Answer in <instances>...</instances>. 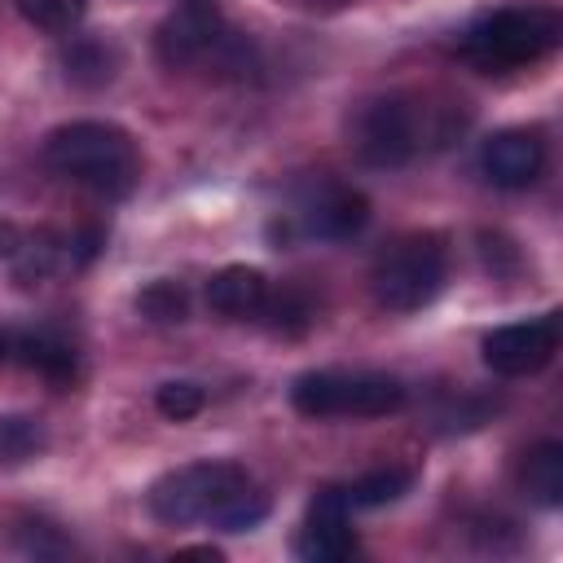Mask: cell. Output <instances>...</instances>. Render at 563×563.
<instances>
[{
    "label": "cell",
    "mask_w": 563,
    "mask_h": 563,
    "mask_svg": "<svg viewBox=\"0 0 563 563\" xmlns=\"http://www.w3.org/2000/svg\"><path fill=\"white\" fill-rule=\"evenodd\" d=\"M427 110L413 97H374L352 119V145L369 167H400L427 141Z\"/></svg>",
    "instance_id": "6"
},
{
    "label": "cell",
    "mask_w": 563,
    "mask_h": 563,
    "mask_svg": "<svg viewBox=\"0 0 563 563\" xmlns=\"http://www.w3.org/2000/svg\"><path fill=\"white\" fill-rule=\"evenodd\" d=\"M290 405L303 418H387L405 405V387L391 374L369 369H312L295 378Z\"/></svg>",
    "instance_id": "4"
},
{
    "label": "cell",
    "mask_w": 563,
    "mask_h": 563,
    "mask_svg": "<svg viewBox=\"0 0 563 563\" xmlns=\"http://www.w3.org/2000/svg\"><path fill=\"white\" fill-rule=\"evenodd\" d=\"M13 4L40 31H70L84 18V9H88V0H13Z\"/></svg>",
    "instance_id": "21"
},
{
    "label": "cell",
    "mask_w": 563,
    "mask_h": 563,
    "mask_svg": "<svg viewBox=\"0 0 563 563\" xmlns=\"http://www.w3.org/2000/svg\"><path fill=\"white\" fill-rule=\"evenodd\" d=\"M554 352H559V317L554 312L515 321V325H497L493 334H484V365L506 378L545 369Z\"/></svg>",
    "instance_id": "9"
},
{
    "label": "cell",
    "mask_w": 563,
    "mask_h": 563,
    "mask_svg": "<svg viewBox=\"0 0 563 563\" xmlns=\"http://www.w3.org/2000/svg\"><path fill=\"white\" fill-rule=\"evenodd\" d=\"M260 321H264L273 334H286V339H295V334H303V330L312 325V299H308L303 290H295V286L268 290Z\"/></svg>",
    "instance_id": "17"
},
{
    "label": "cell",
    "mask_w": 563,
    "mask_h": 563,
    "mask_svg": "<svg viewBox=\"0 0 563 563\" xmlns=\"http://www.w3.org/2000/svg\"><path fill=\"white\" fill-rule=\"evenodd\" d=\"M409 488H413V471H405V466H378V471L352 479V484L343 488V497H347L352 510H374V506L400 501Z\"/></svg>",
    "instance_id": "16"
},
{
    "label": "cell",
    "mask_w": 563,
    "mask_h": 563,
    "mask_svg": "<svg viewBox=\"0 0 563 563\" xmlns=\"http://www.w3.org/2000/svg\"><path fill=\"white\" fill-rule=\"evenodd\" d=\"M295 216L303 224L308 238H352L361 233V224L369 220V202L361 189L343 185V180H308L299 189V202H295Z\"/></svg>",
    "instance_id": "10"
},
{
    "label": "cell",
    "mask_w": 563,
    "mask_h": 563,
    "mask_svg": "<svg viewBox=\"0 0 563 563\" xmlns=\"http://www.w3.org/2000/svg\"><path fill=\"white\" fill-rule=\"evenodd\" d=\"M40 449H44V427H40V418H26V413H4V418H0V462H4V466L31 462Z\"/></svg>",
    "instance_id": "19"
},
{
    "label": "cell",
    "mask_w": 563,
    "mask_h": 563,
    "mask_svg": "<svg viewBox=\"0 0 563 563\" xmlns=\"http://www.w3.org/2000/svg\"><path fill=\"white\" fill-rule=\"evenodd\" d=\"M559 40H563V18L545 4L493 9L457 35V53L475 62L479 70H515V66H532L550 57Z\"/></svg>",
    "instance_id": "2"
},
{
    "label": "cell",
    "mask_w": 563,
    "mask_h": 563,
    "mask_svg": "<svg viewBox=\"0 0 563 563\" xmlns=\"http://www.w3.org/2000/svg\"><path fill=\"white\" fill-rule=\"evenodd\" d=\"M101 233H57V229H22L13 220H0V264L22 282H48L57 273H70L97 255Z\"/></svg>",
    "instance_id": "7"
},
{
    "label": "cell",
    "mask_w": 563,
    "mask_h": 563,
    "mask_svg": "<svg viewBox=\"0 0 563 563\" xmlns=\"http://www.w3.org/2000/svg\"><path fill=\"white\" fill-rule=\"evenodd\" d=\"M62 66H66V79H75L84 88H97L114 75V53L101 40H79L62 53Z\"/></svg>",
    "instance_id": "18"
},
{
    "label": "cell",
    "mask_w": 563,
    "mask_h": 563,
    "mask_svg": "<svg viewBox=\"0 0 563 563\" xmlns=\"http://www.w3.org/2000/svg\"><path fill=\"white\" fill-rule=\"evenodd\" d=\"M154 405H158V413H163V418L185 422V418H194V413L207 405V396H202V387H198V383L176 378V383H163V387H158Z\"/></svg>",
    "instance_id": "22"
},
{
    "label": "cell",
    "mask_w": 563,
    "mask_h": 563,
    "mask_svg": "<svg viewBox=\"0 0 563 563\" xmlns=\"http://www.w3.org/2000/svg\"><path fill=\"white\" fill-rule=\"evenodd\" d=\"M352 506L343 497V488H321L312 501H308V515H303V528L295 537V554L299 559H312V563H334V559H347L356 550V532H352Z\"/></svg>",
    "instance_id": "11"
},
{
    "label": "cell",
    "mask_w": 563,
    "mask_h": 563,
    "mask_svg": "<svg viewBox=\"0 0 563 563\" xmlns=\"http://www.w3.org/2000/svg\"><path fill=\"white\" fill-rule=\"evenodd\" d=\"M4 356H9V334L0 330V361H4Z\"/></svg>",
    "instance_id": "23"
},
{
    "label": "cell",
    "mask_w": 563,
    "mask_h": 563,
    "mask_svg": "<svg viewBox=\"0 0 563 563\" xmlns=\"http://www.w3.org/2000/svg\"><path fill=\"white\" fill-rule=\"evenodd\" d=\"M519 484H523L528 501L554 510L563 501V444L541 440L537 449H528L523 466H519Z\"/></svg>",
    "instance_id": "15"
},
{
    "label": "cell",
    "mask_w": 563,
    "mask_h": 563,
    "mask_svg": "<svg viewBox=\"0 0 563 563\" xmlns=\"http://www.w3.org/2000/svg\"><path fill=\"white\" fill-rule=\"evenodd\" d=\"M44 163L70 185L92 189L97 198H128L141 180L136 141L106 119H75L53 128L44 141Z\"/></svg>",
    "instance_id": "1"
},
{
    "label": "cell",
    "mask_w": 563,
    "mask_h": 563,
    "mask_svg": "<svg viewBox=\"0 0 563 563\" xmlns=\"http://www.w3.org/2000/svg\"><path fill=\"white\" fill-rule=\"evenodd\" d=\"M444 273H449L444 238L405 233L378 251V260L369 268V290H374L378 308H387V312H418L440 295Z\"/></svg>",
    "instance_id": "3"
},
{
    "label": "cell",
    "mask_w": 563,
    "mask_h": 563,
    "mask_svg": "<svg viewBox=\"0 0 563 563\" xmlns=\"http://www.w3.org/2000/svg\"><path fill=\"white\" fill-rule=\"evenodd\" d=\"M224 40H229V31H224L220 4L216 0H185L163 18V26L154 35V53L167 70H189V66L216 57L224 48Z\"/></svg>",
    "instance_id": "8"
},
{
    "label": "cell",
    "mask_w": 563,
    "mask_h": 563,
    "mask_svg": "<svg viewBox=\"0 0 563 563\" xmlns=\"http://www.w3.org/2000/svg\"><path fill=\"white\" fill-rule=\"evenodd\" d=\"M268 277L260 268H246V264H229L220 268L211 282H207V303L211 312L229 317V321H260L264 312V299H268Z\"/></svg>",
    "instance_id": "13"
},
{
    "label": "cell",
    "mask_w": 563,
    "mask_h": 563,
    "mask_svg": "<svg viewBox=\"0 0 563 563\" xmlns=\"http://www.w3.org/2000/svg\"><path fill=\"white\" fill-rule=\"evenodd\" d=\"M136 308H141V317H150L158 325H172V321H185L189 317V295H185L180 282H150L136 295Z\"/></svg>",
    "instance_id": "20"
},
{
    "label": "cell",
    "mask_w": 563,
    "mask_h": 563,
    "mask_svg": "<svg viewBox=\"0 0 563 563\" xmlns=\"http://www.w3.org/2000/svg\"><path fill=\"white\" fill-rule=\"evenodd\" d=\"M9 347L18 352V361H22L26 369H35L40 378H48V383H57V387L75 383V374H79V356H75V347H70L62 334H53V330L22 334V339L9 343Z\"/></svg>",
    "instance_id": "14"
},
{
    "label": "cell",
    "mask_w": 563,
    "mask_h": 563,
    "mask_svg": "<svg viewBox=\"0 0 563 563\" xmlns=\"http://www.w3.org/2000/svg\"><path fill=\"white\" fill-rule=\"evenodd\" d=\"M246 484H251V475L238 462H189V466L158 475L145 493V506L158 523H172V528L211 523L220 515V506Z\"/></svg>",
    "instance_id": "5"
},
{
    "label": "cell",
    "mask_w": 563,
    "mask_h": 563,
    "mask_svg": "<svg viewBox=\"0 0 563 563\" xmlns=\"http://www.w3.org/2000/svg\"><path fill=\"white\" fill-rule=\"evenodd\" d=\"M479 167L501 189H528V185H537V176L545 167V145L528 128H501L484 141Z\"/></svg>",
    "instance_id": "12"
}]
</instances>
